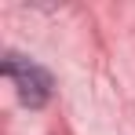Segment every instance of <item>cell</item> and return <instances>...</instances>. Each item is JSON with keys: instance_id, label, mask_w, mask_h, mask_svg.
Segmentation results:
<instances>
[{"instance_id": "6da1fadb", "label": "cell", "mask_w": 135, "mask_h": 135, "mask_svg": "<svg viewBox=\"0 0 135 135\" xmlns=\"http://www.w3.org/2000/svg\"><path fill=\"white\" fill-rule=\"evenodd\" d=\"M4 73L18 84V99H22L26 106H44L47 102V95H51V77H47L37 62L18 59V55H7Z\"/></svg>"}]
</instances>
